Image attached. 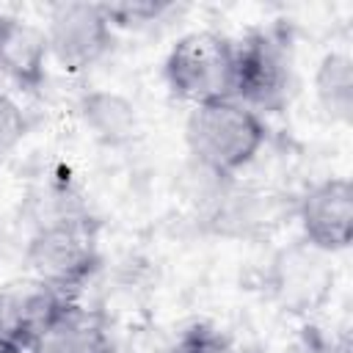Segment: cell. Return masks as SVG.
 Here are the masks:
<instances>
[{
    "label": "cell",
    "mask_w": 353,
    "mask_h": 353,
    "mask_svg": "<svg viewBox=\"0 0 353 353\" xmlns=\"http://www.w3.org/2000/svg\"><path fill=\"white\" fill-rule=\"evenodd\" d=\"M276 218V201L268 193L251 188H234L221 193V201L210 210V226L223 237H251Z\"/></svg>",
    "instance_id": "10"
},
{
    "label": "cell",
    "mask_w": 353,
    "mask_h": 353,
    "mask_svg": "<svg viewBox=\"0 0 353 353\" xmlns=\"http://www.w3.org/2000/svg\"><path fill=\"white\" fill-rule=\"evenodd\" d=\"M77 110L85 127L91 130V135L105 146H121L132 141L138 132L135 105L116 91H105V88L88 91L83 94Z\"/></svg>",
    "instance_id": "11"
},
{
    "label": "cell",
    "mask_w": 353,
    "mask_h": 353,
    "mask_svg": "<svg viewBox=\"0 0 353 353\" xmlns=\"http://www.w3.org/2000/svg\"><path fill=\"white\" fill-rule=\"evenodd\" d=\"M28 135V116L22 108L0 91V160Z\"/></svg>",
    "instance_id": "15"
},
{
    "label": "cell",
    "mask_w": 353,
    "mask_h": 353,
    "mask_svg": "<svg viewBox=\"0 0 353 353\" xmlns=\"http://www.w3.org/2000/svg\"><path fill=\"white\" fill-rule=\"evenodd\" d=\"M14 25H17V17H11V14H0V55H3V50H6V41H8Z\"/></svg>",
    "instance_id": "17"
},
{
    "label": "cell",
    "mask_w": 353,
    "mask_h": 353,
    "mask_svg": "<svg viewBox=\"0 0 353 353\" xmlns=\"http://www.w3.org/2000/svg\"><path fill=\"white\" fill-rule=\"evenodd\" d=\"M66 295L39 279H19L0 290V336L17 342L25 353L44 325L63 306Z\"/></svg>",
    "instance_id": "8"
},
{
    "label": "cell",
    "mask_w": 353,
    "mask_h": 353,
    "mask_svg": "<svg viewBox=\"0 0 353 353\" xmlns=\"http://www.w3.org/2000/svg\"><path fill=\"white\" fill-rule=\"evenodd\" d=\"M168 353H232L229 339L210 323H190L174 339Z\"/></svg>",
    "instance_id": "14"
},
{
    "label": "cell",
    "mask_w": 353,
    "mask_h": 353,
    "mask_svg": "<svg viewBox=\"0 0 353 353\" xmlns=\"http://www.w3.org/2000/svg\"><path fill=\"white\" fill-rule=\"evenodd\" d=\"M331 254L317 251L306 240L281 248L268 270V290L276 303L292 314H309L325 303L334 287Z\"/></svg>",
    "instance_id": "6"
},
{
    "label": "cell",
    "mask_w": 353,
    "mask_h": 353,
    "mask_svg": "<svg viewBox=\"0 0 353 353\" xmlns=\"http://www.w3.org/2000/svg\"><path fill=\"white\" fill-rule=\"evenodd\" d=\"M292 94V58L290 41L276 28L251 30L234 41L232 61V99L265 113L287 108Z\"/></svg>",
    "instance_id": "3"
},
{
    "label": "cell",
    "mask_w": 353,
    "mask_h": 353,
    "mask_svg": "<svg viewBox=\"0 0 353 353\" xmlns=\"http://www.w3.org/2000/svg\"><path fill=\"white\" fill-rule=\"evenodd\" d=\"M232 39L215 30H193L168 50L163 77L168 91L190 105L232 99Z\"/></svg>",
    "instance_id": "4"
},
{
    "label": "cell",
    "mask_w": 353,
    "mask_h": 353,
    "mask_svg": "<svg viewBox=\"0 0 353 353\" xmlns=\"http://www.w3.org/2000/svg\"><path fill=\"white\" fill-rule=\"evenodd\" d=\"M301 240L323 254H339L353 240V185L347 176H328L312 185L295 207Z\"/></svg>",
    "instance_id": "7"
},
{
    "label": "cell",
    "mask_w": 353,
    "mask_h": 353,
    "mask_svg": "<svg viewBox=\"0 0 353 353\" xmlns=\"http://www.w3.org/2000/svg\"><path fill=\"white\" fill-rule=\"evenodd\" d=\"M99 6L113 28H141L174 11V3H165V0H119V3H99Z\"/></svg>",
    "instance_id": "13"
},
{
    "label": "cell",
    "mask_w": 353,
    "mask_h": 353,
    "mask_svg": "<svg viewBox=\"0 0 353 353\" xmlns=\"http://www.w3.org/2000/svg\"><path fill=\"white\" fill-rule=\"evenodd\" d=\"M47 52L66 72H85L113 47V25L99 3H58L44 30Z\"/></svg>",
    "instance_id": "5"
},
{
    "label": "cell",
    "mask_w": 353,
    "mask_h": 353,
    "mask_svg": "<svg viewBox=\"0 0 353 353\" xmlns=\"http://www.w3.org/2000/svg\"><path fill=\"white\" fill-rule=\"evenodd\" d=\"M301 353H350L347 342H328L320 334H306Z\"/></svg>",
    "instance_id": "16"
},
{
    "label": "cell",
    "mask_w": 353,
    "mask_h": 353,
    "mask_svg": "<svg viewBox=\"0 0 353 353\" xmlns=\"http://www.w3.org/2000/svg\"><path fill=\"white\" fill-rule=\"evenodd\" d=\"M265 141V119L237 99L193 105L185 121V143L190 157L215 179H232L248 168L262 152Z\"/></svg>",
    "instance_id": "1"
},
{
    "label": "cell",
    "mask_w": 353,
    "mask_h": 353,
    "mask_svg": "<svg viewBox=\"0 0 353 353\" xmlns=\"http://www.w3.org/2000/svg\"><path fill=\"white\" fill-rule=\"evenodd\" d=\"M314 97L331 121L347 124L353 116V61L347 52H325L314 72Z\"/></svg>",
    "instance_id": "12"
},
{
    "label": "cell",
    "mask_w": 353,
    "mask_h": 353,
    "mask_svg": "<svg viewBox=\"0 0 353 353\" xmlns=\"http://www.w3.org/2000/svg\"><path fill=\"white\" fill-rule=\"evenodd\" d=\"M0 353H25L17 342H11V339H6V336H0Z\"/></svg>",
    "instance_id": "18"
},
{
    "label": "cell",
    "mask_w": 353,
    "mask_h": 353,
    "mask_svg": "<svg viewBox=\"0 0 353 353\" xmlns=\"http://www.w3.org/2000/svg\"><path fill=\"white\" fill-rule=\"evenodd\" d=\"M25 262L33 279L50 284L66 298H74L102 265L94 221L74 210L52 215L28 240Z\"/></svg>",
    "instance_id": "2"
},
{
    "label": "cell",
    "mask_w": 353,
    "mask_h": 353,
    "mask_svg": "<svg viewBox=\"0 0 353 353\" xmlns=\"http://www.w3.org/2000/svg\"><path fill=\"white\" fill-rule=\"evenodd\" d=\"M28 353H116V345L102 312L66 298Z\"/></svg>",
    "instance_id": "9"
}]
</instances>
